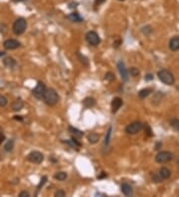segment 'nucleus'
<instances>
[{"mask_svg":"<svg viewBox=\"0 0 179 197\" xmlns=\"http://www.w3.org/2000/svg\"><path fill=\"white\" fill-rule=\"evenodd\" d=\"M59 100H60V97L56 92V90L53 89V88L46 90L44 97H43V101H44V103L47 104V106L54 107L55 104H58Z\"/></svg>","mask_w":179,"mask_h":197,"instance_id":"nucleus-1","label":"nucleus"},{"mask_svg":"<svg viewBox=\"0 0 179 197\" xmlns=\"http://www.w3.org/2000/svg\"><path fill=\"white\" fill-rule=\"evenodd\" d=\"M157 77H158L159 81L167 86H172L175 83V78H174L173 74L166 69H162L157 72Z\"/></svg>","mask_w":179,"mask_h":197,"instance_id":"nucleus-2","label":"nucleus"},{"mask_svg":"<svg viewBox=\"0 0 179 197\" xmlns=\"http://www.w3.org/2000/svg\"><path fill=\"white\" fill-rule=\"evenodd\" d=\"M26 29H27V21H26V19L21 17V18H18L14 21L13 26H12V31H13L15 35H22L26 31Z\"/></svg>","mask_w":179,"mask_h":197,"instance_id":"nucleus-3","label":"nucleus"},{"mask_svg":"<svg viewBox=\"0 0 179 197\" xmlns=\"http://www.w3.org/2000/svg\"><path fill=\"white\" fill-rule=\"evenodd\" d=\"M174 155L172 152L167 151V150H163V151H159L155 155V161L157 163H166L173 159Z\"/></svg>","mask_w":179,"mask_h":197,"instance_id":"nucleus-4","label":"nucleus"},{"mask_svg":"<svg viewBox=\"0 0 179 197\" xmlns=\"http://www.w3.org/2000/svg\"><path fill=\"white\" fill-rule=\"evenodd\" d=\"M26 158L29 162L34 164H40L43 162L44 160V155H43L42 152L37 151V150H33L30 153H28V155L26 156Z\"/></svg>","mask_w":179,"mask_h":197,"instance_id":"nucleus-5","label":"nucleus"},{"mask_svg":"<svg viewBox=\"0 0 179 197\" xmlns=\"http://www.w3.org/2000/svg\"><path fill=\"white\" fill-rule=\"evenodd\" d=\"M142 128H143V125L140 121H134V123L127 125L124 130L127 135H136Z\"/></svg>","mask_w":179,"mask_h":197,"instance_id":"nucleus-6","label":"nucleus"},{"mask_svg":"<svg viewBox=\"0 0 179 197\" xmlns=\"http://www.w3.org/2000/svg\"><path fill=\"white\" fill-rule=\"evenodd\" d=\"M86 41L91 46H98L101 43V38L96 31H89L86 34Z\"/></svg>","mask_w":179,"mask_h":197,"instance_id":"nucleus-7","label":"nucleus"},{"mask_svg":"<svg viewBox=\"0 0 179 197\" xmlns=\"http://www.w3.org/2000/svg\"><path fill=\"white\" fill-rule=\"evenodd\" d=\"M46 90H47V89H46L45 84L43 82L40 81V82H38L37 86H36L33 89L32 94L37 100H43V97H44V94H45Z\"/></svg>","mask_w":179,"mask_h":197,"instance_id":"nucleus-8","label":"nucleus"},{"mask_svg":"<svg viewBox=\"0 0 179 197\" xmlns=\"http://www.w3.org/2000/svg\"><path fill=\"white\" fill-rule=\"evenodd\" d=\"M20 42L16 39H7L3 43V46L6 50H15L20 47Z\"/></svg>","mask_w":179,"mask_h":197,"instance_id":"nucleus-9","label":"nucleus"},{"mask_svg":"<svg viewBox=\"0 0 179 197\" xmlns=\"http://www.w3.org/2000/svg\"><path fill=\"white\" fill-rule=\"evenodd\" d=\"M117 70L120 77H122V79L124 82H127V80H129V71H127V69L125 68L124 63H123L122 61H120V62L117 63Z\"/></svg>","mask_w":179,"mask_h":197,"instance_id":"nucleus-10","label":"nucleus"},{"mask_svg":"<svg viewBox=\"0 0 179 197\" xmlns=\"http://www.w3.org/2000/svg\"><path fill=\"white\" fill-rule=\"evenodd\" d=\"M123 104L122 99L118 98V97H115V98L113 99L112 101V104H110V108H112V113L115 114L118 111V109L122 108V106Z\"/></svg>","mask_w":179,"mask_h":197,"instance_id":"nucleus-11","label":"nucleus"},{"mask_svg":"<svg viewBox=\"0 0 179 197\" xmlns=\"http://www.w3.org/2000/svg\"><path fill=\"white\" fill-rule=\"evenodd\" d=\"M168 47L172 52H176L179 50V36H174L170 39L168 43Z\"/></svg>","mask_w":179,"mask_h":197,"instance_id":"nucleus-12","label":"nucleus"},{"mask_svg":"<svg viewBox=\"0 0 179 197\" xmlns=\"http://www.w3.org/2000/svg\"><path fill=\"white\" fill-rule=\"evenodd\" d=\"M158 174L160 175V177L163 179V180H166V179L170 178L171 171H170V169L167 168V167L162 166V167H160V168L158 169Z\"/></svg>","mask_w":179,"mask_h":197,"instance_id":"nucleus-13","label":"nucleus"},{"mask_svg":"<svg viewBox=\"0 0 179 197\" xmlns=\"http://www.w3.org/2000/svg\"><path fill=\"white\" fill-rule=\"evenodd\" d=\"M120 190L125 196H131L134 194V189H132L131 185H129V183H122L120 185Z\"/></svg>","mask_w":179,"mask_h":197,"instance_id":"nucleus-14","label":"nucleus"},{"mask_svg":"<svg viewBox=\"0 0 179 197\" xmlns=\"http://www.w3.org/2000/svg\"><path fill=\"white\" fill-rule=\"evenodd\" d=\"M67 19L71 22H74V23H80L84 20L83 17H81V15L77 12H73V13H70L69 15H67Z\"/></svg>","mask_w":179,"mask_h":197,"instance_id":"nucleus-15","label":"nucleus"},{"mask_svg":"<svg viewBox=\"0 0 179 197\" xmlns=\"http://www.w3.org/2000/svg\"><path fill=\"white\" fill-rule=\"evenodd\" d=\"M11 108H12V109H13L14 111H21V109L24 108V102L21 99H17V100H15V101L13 102V103H12Z\"/></svg>","mask_w":179,"mask_h":197,"instance_id":"nucleus-16","label":"nucleus"},{"mask_svg":"<svg viewBox=\"0 0 179 197\" xmlns=\"http://www.w3.org/2000/svg\"><path fill=\"white\" fill-rule=\"evenodd\" d=\"M3 64H4V66H5L6 68H8V69H13V68L16 67L17 63H16V61L13 59V58L6 57L5 59L3 60Z\"/></svg>","mask_w":179,"mask_h":197,"instance_id":"nucleus-17","label":"nucleus"},{"mask_svg":"<svg viewBox=\"0 0 179 197\" xmlns=\"http://www.w3.org/2000/svg\"><path fill=\"white\" fill-rule=\"evenodd\" d=\"M83 106L85 107L86 109H91L93 108V107L96 106V100L94 98H92V97H88V98L84 99L83 101Z\"/></svg>","mask_w":179,"mask_h":197,"instance_id":"nucleus-18","label":"nucleus"},{"mask_svg":"<svg viewBox=\"0 0 179 197\" xmlns=\"http://www.w3.org/2000/svg\"><path fill=\"white\" fill-rule=\"evenodd\" d=\"M152 92H153V89H151V88H145V89L140 90V91L138 92L139 99L144 100L145 98H147V97H148L149 95L152 93Z\"/></svg>","mask_w":179,"mask_h":197,"instance_id":"nucleus-19","label":"nucleus"},{"mask_svg":"<svg viewBox=\"0 0 179 197\" xmlns=\"http://www.w3.org/2000/svg\"><path fill=\"white\" fill-rule=\"evenodd\" d=\"M99 140H100V135H99L98 133H91L88 135V142L90 143H92V144H95V143L99 142Z\"/></svg>","mask_w":179,"mask_h":197,"instance_id":"nucleus-20","label":"nucleus"},{"mask_svg":"<svg viewBox=\"0 0 179 197\" xmlns=\"http://www.w3.org/2000/svg\"><path fill=\"white\" fill-rule=\"evenodd\" d=\"M69 131L73 135V137H77V138H81L84 135V133L81 130H79L78 128H73V126H69Z\"/></svg>","mask_w":179,"mask_h":197,"instance_id":"nucleus-21","label":"nucleus"},{"mask_svg":"<svg viewBox=\"0 0 179 197\" xmlns=\"http://www.w3.org/2000/svg\"><path fill=\"white\" fill-rule=\"evenodd\" d=\"M67 177H68V174L66 173V172H64V171H59V172H57V173L54 175V178L56 179V180H58V181L66 180Z\"/></svg>","mask_w":179,"mask_h":197,"instance_id":"nucleus-22","label":"nucleus"},{"mask_svg":"<svg viewBox=\"0 0 179 197\" xmlns=\"http://www.w3.org/2000/svg\"><path fill=\"white\" fill-rule=\"evenodd\" d=\"M169 125H170V126L173 130L179 131V118H170V120H169Z\"/></svg>","mask_w":179,"mask_h":197,"instance_id":"nucleus-23","label":"nucleus"},{"mask_svg":"<svg viewBox=\"0 0 179 197\" xmlns=\"http://www.w3.org/2000/svg\"><path fill=\"white\" fill-rule=\"evenodd\" d=\"M13 148H14V140H8V142H6V144L4 145V150L7 151V152L12 151V150H13Z\"/></svg>","mask_w":179,"mask_h":197,"instance_id":"nucleus-24","label":"nucleus"},{"mask_svg":"<svg viewBox=\"0 0 179 197\" xmlns=\"http://www.w3.org/2000/svg\"><path fill=\"white\" fill-rule=\"evenodd\" d=\"M112 131H113V128H112V126H110V128H108V131H106V137H105V145H106V147H108V145L110 144V137H112Z\"/></svg>","mask_w":179,"mask_h":197,"instance_id":"nucleus-25","label":"nucleus"},{"mask_svg":"<svg viewBox=\"0 0 179 197\" xmlns=\"http://www.w3.org/2000/svg\"><path fill=\"white\" fill-rule=\"evenodd\" d=\"M47 182V176H43L42 178H41V180L39 182V184H38L37 186V191H36V195H37L38 193H39V191L41 190V188H42L43 186H44V184Z\"/></svg>","mask_w":179,"mask_h":197,"instance_id":"nucleus-26","label":"nucleus"},{"mask_svg":"<svg viewBox=\"0 0 179 197\" xmlns=\"http://www.w3.org/2000/svg\"><path fill=\"white\" fill-rule=\"evenodd\" d=\"M141 31H142V33L145 34L146 36H149L152 33V31H153V30H152L151 26L147 25V26H144V27H142L141 28Z\"/></svg>","mask_w":179,"mask_h":197,"instance_id":"nucleus-27","label":"nucleus"},{"mask_svg":"<svg viewBox=\"0 0 179 197\" xmlns=\"http://www.w3.org/2000/svg\"><path fill=\"white\" fill-rule=\"evenodd\" d=\"M151 180H152V182H155V183H158V182L163 181V179L161 178L160 175H159V174H158V172H157V173H153V174H152V176H151Z\"/></svg>","mask_w":179,"mask_h":197,"instance_id":"nucleus-28","label":"nucleus"},{"mask_svg":"<svg viewBox=\"0 0 179 197\" xmlns=\"http://www.w3.org/2000/svg\"><path fill=\"white\" fill-rule=\"evenodd\" d=\"M129 74H130V76L131 77H137V76H139V74H140V72H139V70L137 69V68H135V67H132V68H130L129 69Z\"/></svg>","mask_w":179,"mask_h":197,"instance_id":"nucleus-29","label":"nucleus"},{"mask_svg":"<svg viewBox=\"0 0 179 197\" xmlns=\"http://www.w3.org/2000/svg\"><path fill=\"white\" fill-rule=\"evenodd\" d=\"M115 76L112 72H108L105 75V80H106L108 82H113V81H115Z\"/></svg>","mask_w":179,"mask_h":197,"instance_id":"nucleus-30","label":"nucleus"},{"mask_svg":"<svg viewBox=\"0 0 179 197\" xmlns=\"http://www.w3.org/2000/svg\"><path fill=\"white\" fill-rule=\"evenodd\" d=\"M7 104H8V100H7V98L2 96V95H0V108H5Z\"/></svg>","mask_w":179,"mask_h":197,"instance_id":"nucleus-31","label":"nucleus"},{"mask_svg":"<svg viewBox=\"0 0 179 197\" xmlns=\"http://www.w3.org/2000/svg\"><path fill=\"white\" fill-rule=\"evenodd\" d=\"M78 57H79V59H80V61H81V63H83V64L86 66V67H88L89 66V62H88V58L87 57H85L84 55H81L80 53H78Z\"/></svg>","mask_w":179,"mask_h":197,"instance_id":"nucleus-32","label":"nucleus"},{"mask_svg":"<svg viewBox=\"0 0 179 197\" xmlns=\"http://www.w3.org/2000/svg\"><path fill=\"white\" fill-rule=\"evenodd\" d=\"M143 128H144V131H145V133H146V135L147 137H152V130H151V128L149 126L147 123H145V125H143Z\"/></svg>","mask_w":179,"mask_h":197,"instance_id":"nucleus-33","label":"nucleus"},{"mask_svg":"<svg viewBox=\"0 0 179 197\" xmlns=\"http://www.w3.org/2000/svg\"><path fill=\"white\" fill-rule=\"evenodd\" d=\"M54 196H56V197H64V196H66V192L63 190V189H59V190H57L56 192H55Z\"/></svg>","mask_w":179,"mask_h":197,"instance_id":"nucleus-34","label":"nucleus"},{"mask_svg":"<svg viewBox=\"0 0 179 197\" xmlns=\"http://www.w3.org/2000/svg\"><path fill=\"white\" fill-rule=\"evenodd\" d=\"M29 196H30V194H29V192L26 190H23L19 193V197H29Z\"/></svg>","mask_w":179,"mask_h":197,"instance_id":"nucleus-35","label":"nucleus"},{"mask_svg":"<svg viewBox=\"0 0 179 197\" xmlns=\"http://www.w3.org/2000/svg\"><path fill=\"white\" fill-rule=\"evenodd\" d=\"M144 80L145 81H151V80H153V75L152 74H147L145 77H144Z\"/></svg>","mask_w":179,"mask_h":197,"instance_id":"nucleus-36","label":"nucleus"},{"mask_svg":"<svg viewBox=\"0 0 179 197\" xmlns=\"http://www.w3.org/2000/svg\"><path fill=\"white\" fill-rule=\"evenodd\" d=\"M161 147H162V143H161L160 142H156L154 149H155V150H159V149H160V148H161Z\"/></svg>","mask_w":179,"mask_h":197,"instance_id":"nucleus-37","label":"nucleus"},{"mask_svg":"<svg viewBox=\"0 0 179 197\" xmlns=\"http://www.w3.org/2000/svg\"><path fill=\"white\" fill-rule=\"evenodd\" d=\"M103 2H106V0H95V5L99 6L101 4H103Z\"/></svg>","mask_w":179,"mask_h":197,"instance_id":"nucleus-38","label":"nucleus"},{"mask_svg":"<svg viewBox=\"0 0 179 197\" xmlns=\"http://www.w3.org/2000/svg\"><path fill=\"white\" fill-rule=\"evenodd\" d=\"M120 44H122V40L115 41V42L113 43V47H115V48H118V47H120Z\"/></svg>","mask_w":179,"mask_h":197,"instance_id":"nucleus-39","label":"nucleus"},{"mask_svg":"<svg viewBox=\"0 0 179 197\" xmlns=\"http://www.w3.org/2000/svg\"><path fill=\"white\" fill-rule=\"evenodd\" d=\"M77 6H78V3H77V2H72V3H70L69 8H76Z\"/></svg>","mask_w":179,"mask_h":197,"instance_id":"nucleus-40","label":"nucleus"},{"mask_svg":"<svg viewBox=\"0 0 179 197\" xmlns=\"http://www.w3.org/2000/svg\"><path fill=\"white\" fill-rule=\"evenodd\" d=\"M4 140H5V135H4L3 133H0V144H1Z\"/></svg>","mask_w":179,"mask_h":197,"instance_id":"nucleus-41","label":"nucleus"},{"mask_svg":"<svg viewBox=\"0 0 179 197\" xmlns=\"http://www.w3.org/2000/svg\"><path fill=\"white\" fill-rule=\"evenodd\" d=\"M106 176H108V175H106V172H103V173H101V175H99L98 178L99 179H101V178H105V177H106Z\"/></svg>","mask_w":179,"mask_h":197,"instance_id":"nucleus-42","label":"nucleus"},{"mask_svg":"<svg viewBox=\"0 0 179 197\" xmlns=\"http://www.w3.org/2000/svg\"><path fill=\"white\" fill-rule=\"evenodd\" d=\"M14 120H17V121H23V118H21L20 116H14Z\"/></svg>","mask_w":179,"mask_h":197,"instance_id":"nucleus-43","label":"nucleus"},{"mask_svg":"<svg viewBox=\"0 0 179 197\" xmlns=\"http://www.w3.org/2000/svg\"><path fill=\"white\" fill-rule=\"evenodd\" d=\"M11 1H13V2H23V1H25V0H11Z\"/></svg>","mask_w":179,"mask_h":197,"instance_id":"nucleus-44","label":"nucleus"},{"mask_svg":"<svg viewBox=\"0 0 179 197\" xmlns=\"http://www.w3.org/2000/svg\"><path fill=\"white\" fill-rule=\"evenodd\" d=\"M4 55H5V53L4 52H0V56H4Z\"/></svg>","mask_w":179,"mask_h":197,"instance_id":"nucleus-45","label":"nucleus"},{"mask_svg":"<svg viewBox=\"0 0 179 197\" xmlns=\"http://www.w3.org/2000/svg\"><path fill=\"white\" fill-rule=\"evenodd\" d=\"M120 1H124V0H120Z\"/></svg>","mask_w":179,"mask_h":197,"instance_id":"nucleus-46","label":"nucleus"},{"mask_svg":"<svg viewBox=\"0 0 179 197\" xmlns=\"http://www.w3.org/2000/svg\"><path fill=\"white\" fill-rule=\"evenodd\" d=\"M178 165H179V160H178Z\"/></svg>","mask_w":179,"mask_h":197,"instance_id":"nucleus-47","label":"nucleus"}]
</instances>
